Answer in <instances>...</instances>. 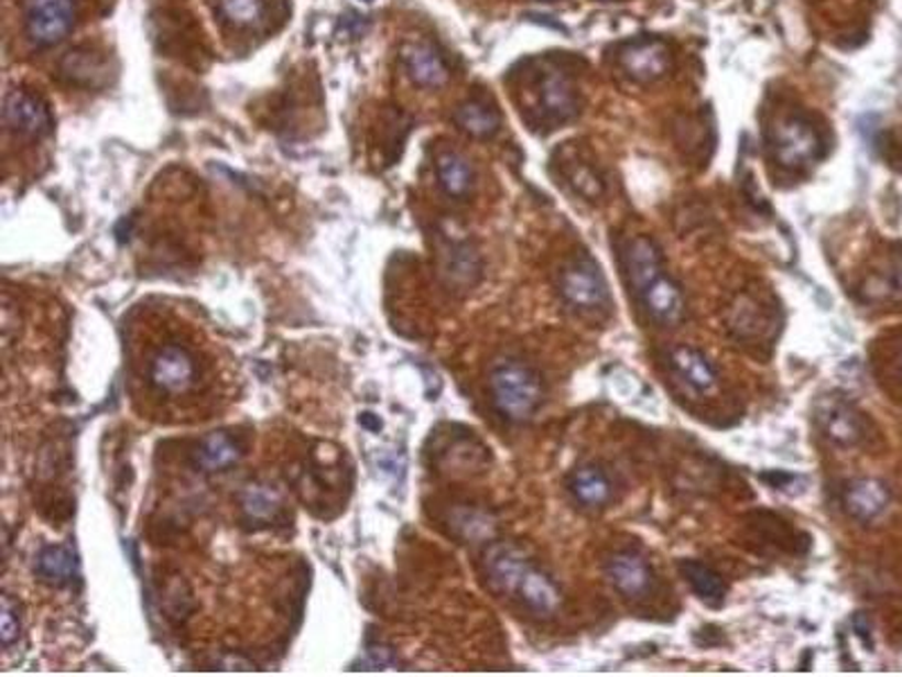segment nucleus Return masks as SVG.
<instances>
[{"mask_svg": "<svg viewBox=\"0 0 902 677\" xmlns=\"http://www.w3.org/2000/svg\"><path fill=\"white\" fill-rule=\"evenodd\" d=\"M495 410L510 423L531 421L544 400L540 375L519 359H503L490 373Z\"/></svg>", "mask_w": 902, "mask_h": 677, "instance_id": "f257e3e1", "label": "nucleus"}, {"mask_svg": "<svg viewBox=\"0 0 902 677\" xmlns=\"http://www.w3.org/2000/svg\"><path fill=\"white\" fill-rule=\"evenodd\" d=\"M150 384L163 395H187L199 384L197 354L183 343H163L150 359Z\"/></svg>", "mask_w": 902, "mask_h": 677, "instance_id": "f03ea898", "label": "nucleus"}, {"mask_svg": "<svg viewBox=\"0 0 902 677\" xmlns=\"http://www.w3.org/2000/svg\"><path fill=\"white\" fill-rule=\"evenodd\" d=\"M559 294L576 309H598L607 303L609 290L600 266L589 255H576L559 271Z\"/></svg>", "mask_w": 902, "mask_h": 677, "instance_id": "7ed1b4c3", "label": "nucleus"}, {"mask_svg": "<svg viewBox=\"0 0 902 677\" xmlns=\"http://www.w3.org/2000/svg\"><path fill=\"white\" fill-rule=\"evenodd\" d=\"M75 14L77 0H25V32L32 43L51 48L73 30Z\"/></svg>", "mask_w": 902, "mask_h": 677, "instance_id": "20e7f679", "label": "nucleus"}, {"mask_svg": "<svg viewBox=\"0 0 902 677\" xmlns=\"http://www.w3.org/2000/svg\"><path fill=\"white\" fill-rule=\"evenodd\" d=\"M817 131L801 118H787L772 129V152L781 167L798 170L819 154Z\"/></svg>", "mask_w": 902, "mask_h": 677, "instance_id": "39448f33", "label": "nucleus"}, {"mask_svg": "<svg viewBox=\"0 0 902 677\" xmlns=\"http://www.w3.org/2000/svg\"><path fill=\"white\" fill-rule=\"evenodd\" d=\"M531 567L529 556L510 542H497L483 556L486 578L492 590L503 597H517L519 585Z\"/></svg>", "mask_w": 902, "mask_h": 677, "instance_id": "423d86ee", "label": "nucleus"}, {"mask_svg": "<svg viewBox=\"0 0 902 677\" xmlns=\"http://www.w3.org/2000/svg\"><path fill=\"white\" fill-rule=\"evenodd\" d=\"M817 425L824 436L839 445L852 447L862 440V421L852 406L835 395H826L817 402Z\"/></svg>", "mask_w": 902, "mask_h": 677, "instance_id": "0eeeda50", "label": "nucleus"}, {"mask_svg": "<svg viewBox=\"0 0 902 677\" xmlns=\"http://www.w3.org/2000/svg\"><path fill=\"white\" fill-rule=\"evenodd\" d=\"M3 120L14 133L30 135V139H41V135H47L53 129L51 111H47L41 100L25 94V90H10L6 96Z\"/></svg>", "mask_w": 902, "mask_h": 677, "instance_id": "6e6552de", "label": "nucleus"}, {"mask_svg": "<svg viewBox=\"0 0 902 677\" xmlns=\"http://www.w3.org/2000/svg\"><path fill=\"white\" fill-rule=\"evenodd\" d=\"M623 70L637 81H654L671 70L673 57L669 45L663 41H634L628 43L619 55Z\"/></svg>", "mask_w": 902, "mask_h": 677, "instance_id": "1a4fd4ad", "label": "nucleus"}, {"mask_svg": "<svg viewBox=\"0 0 902 677\" xmlns=\"http://www.w3.org/2000/svg\"><path fill=\"white\" fill-rule=\"evenodd\" d=\"M889 488L878 479H852L841 490L844 511L858 522H876L889 509Z\"/></svg>", "mask_w": 902, "mask_h": 677, "instance_id": "9d476101", "label": "nucleus"}, {"mask_svg": "<svg viewBox=\"0 0 902 677\" xmlns=\"http://www.w3.org/2000/svg\"><path fill=\"white\" fill-rule=\"evenodd\" d=\"M540 107L551 124H562L578 116V94L566 73L551 68L540 81Z\"/></svg>", "mask_w": 902, "mask_h": 677, "instance_id": "9b49d317", "label": "nucleus"}, {"mask_svg": "<svg viewBox=\"0 0 902 677\" xmlns=\"http://www.w3.org/2000/svg\"><path fill=\"white\" fill-rule=\"evenodd\" d=\"M607 576L616 592H621L628 599H639L650 592L652 587V569L648 560L634 552H619L607 560Z\"/></svg>", "mask_w": 902, "mask_h": 677, "instance_id": "f8f14e48", "label": "nucleus"}, {"mask_svg": "<svg viewBox=\"0 0 902 677\" xmlns=\"http://www.w3.org/2000/svg\"><path fill=\"white\" fill-rule=\"evenodd\" d=\"M623 269L630 287L637 294H641L654 279L663 274L661 253L656 244L645 236L630 240L623 249Z\"/></svg>", "mask_w": 902, "mask_h": 677, "instance_id": "ddd939ff", "label": "nucleus"}, {"mask_svg": "<svg viewBox=\"0 0 902 677\" xmlns=\"http://www.w3.org/2000/svg\"><path fill=\"white\" fill-rule=\"evenodd\" d=\"M639 298L643 301L645 309L652 314V319L666 326H675L682 321L686 303H684V292L680 285L669 279L666 274H661L654 279L641 294Z\"/></svg>", "mask_w": 902, "mask_h": 677, "instance_id": "4468645a", "label": "nucleus"}, {"mask_svg": "<svg viewBox=\"0 0 902 677\" xmlns=\"http://www.w3.org/2000/svg\"><path fill=\"white\" fill-rule=\"evenodd\" d=\"M402 62L417 86L424 88H441L449 81V68L445 66L443 57L424 43H411L402 48Z\"/></svg>", "mask_w": 902, "mask_h": 677, "instance_id": "2eb2a0df", "label": "nucleus"}, {"mask_svg": "<svg viewBox=\"0 0 902 677\" xmlns=\"http://www.w3.org/2000/svg\"><path fill=\"white\" fill-rule=\"evenodd\" d=\"M517 599L537 616H553L562 605L559 587L551 576H546L535 565L526 571L524 580H521Z\"/></svg>", "mask_w": 902, "mask_h": 677, "instance_id": "dca6fc26", "label": "nucleus"}, {"mask_svg": "<svg viewBox=\"0 0 902 677\" xmlns=\"http://www.w3.org/2000/svg\"><path fill=\"white\" fill-rule=\"evenodd\" d=\"M671 367L675 373L695 391L710 393L718 389V371L710 364L708 357L691 346H677L671 352Z\"/></svg>", "mask_w": 902, "mask_h": 677, "instance_id": "f3484780", "label": "nucleus"}, {"mask_svg": "<svg viewBox=\"0 0 902 677\" xmlns=\"http://www.w3.org/2000/svg\"><path fill=\"white\" fill-rule=\"evenodd\" d=\"M242 447L230 434L213 432L195 449V463L204 472H224L242 459Z\"/></svg>", "mask_w": 902, "mask_h": 677, "instance_id": "a211bd4d", "label": "nucleus"}, {"mask_svg": "<svg viewBox=\"0 0 902 677\" xmlns=\"http://www.w3.org/2000/svg\"><path fill=\"white\" fill-rule=\"evenodd\" d=\"M568 490L576 496L583 506L598 509L611 500V481L609 477L596 466L578 468L572 479H568Z\"/></svg>", "mask_w": 902, "mask_h": 677, "instance_id": "6ab92c4d", "label": "nucleus"}, {"mask_svg": "<svg viewBox=\"0 0 902 677\" xmlns=\"http://www.w3.org/2000/svg\"><path fill=\"white\" fill-rule=\"evenodd\" d=\"M680 569H682V576L686 578V582L691 585V590H693L704 603L720 605V603L725 601L727 587H725L722 576H720L716 569L706 567V565L699 563V560H684V563L680 565Z\"/></svg>", "mask_w": 902, "mask_h": 677, "instance_id": "aec40b11", "label": "nucleus"}, {"mask_svg": "<svg viewBox=\"0 0 902 677\" xmlns=\"http://www.w3.org/2000/svg\"><path fill=\"white\" fill-rule=\"evenodd\" d=\"M240 504L251 522H273L282 511V496L273 485L249 483L240 494Z\"/></svg>", "mask_w": 902, "mask_h": 677, "instance_id": "412c9836", "label": "nucleus"}, {"mask_svg": "<svg viewBox=\"0 0 902 677\" xmlns=\"http://www.w3.org/2000/svg\"><path fill=\"white\" fill-rule=\"evenodd\" d=\"M436 170H438L441 186H443V190H445L449 197L463 199V197H467V195L471 193L474 172H471L469 163H467L463 156H458V154H454V152L443 154V156L438 159Z\"/></svg>", "mask_w": 902, "mask_h": 677, "instance_id": "4be33fe9", "label": "nucleus"}, {"mask_svg": "<svg viewBox=\"0 0 902 677\" xmlns=\"http://www.w3.org/2000/svg\"><path fill=\"white\" fill-rule=\"evenodd\" d=\"M456 124L474 135V139H492V135L499 131L501 127V118L497 111H492L490 107L481 105V102H465L456 109L454 113Z\"/></svg>", "mask_w": 902, "mask_h": 677, "instance_id": "5701e85b", "label": "nucleus"}, {"mask_svg": "<svg viewBox=\"0 0 902 677\" xmlns=\"http://www.w3.org/2000/svg\"><path fill=\"white\" fill-rule=\"evenodd\" d=\"M36 574L51 585H68L75 576V556L66 547H45L36 558Z\"/></svg>", "mask_w": 902, "mask_h": 677, "instance_id": "b1692460", "label": "nucleus"}, {"mask_svg": "<svg viewBox=\"0 0 902 677\" xmlns=\"http://www.w3.org/2000/svg\"><path fill=\"white\" fill-rule=\"evenodd\" d=\"M479 271H481L479 255L474 253L467 244L452 247L447 264H445V274L449 276L454 285H460V287L474 285L479 279Z\"/></svg>", "mask_w": 902, "mask_h": 677, "instance_id": "393cba45", "label": "nucleus"}, {"mask_svg": "<svg viewBox=\"0 0 902 677\" xmlns=\"http://www.w3.org/2000/svg\"><path fill=\"white\" fill-rule=\"evenodd\" d=\"M219 17L235 28H249L262 21L264 0H219Z\"/></svg>", "mask_w": 902, "mask_h": 677, "instance_id": "a878e982", "label": "nucleus"}, {"mask_svg": "<svg viewBox=\"0 0 902 677\" xmlns=\"http://www.w3.org/2000/svg\"><path fill=\"white\" fill-rule=\"evenodd\" d=\"M452 524H454V528H458V533L463 537H469V539H481V537L490 535V531H492L488 515L474 511V509H460L452 517Z\"/></svg>", "mask_w": 902, "mask_h": 677, "instance_id": "bb28decb", "label": "nucleus"}, {"mask_svg": "<svg viewBox=\"0 0 902 677\" xmlns=\"http://www.w3.org/2000/svg\"><path fill=\"white\" fill-rule=\"evenodd\" d=\"M21 635V616H19V603L12 601L10 594L3 597V605H0V642L6 648H10Z\"/></svg>", "mask_w": 902, "mask_h": 677, "instance_id": "cd10ccee", "label": "nucleus"}, {"mask_svg": "<svg viewBox=\"0 0 902 677\" xmlns=\"http://www.w3.org/2000/svg\"><path fill=\"white\" fill-rule=\"evenodd\" d=\"M568 184H572L587 199H598L602 195L600 178L589 167H583V165L568 174Z\"/></svg>", "mask_w": 902, "mask_h": 677, "instance_id": "c85d7f7f", "label": "nucleus"}, {"mask_svg": "<svg viewBox=\"0 0 902 677\" xmlns=\"http://www.w3.org/2000/svg\"><path fill=\"white\" fill-rule=\"evenodd\" d=\"M391 664H395L391 651H387V648H370L368 651V666L379 668V666H391Z\"/></svg>", "mask_w": 902, "mask_h": 677, "instance_id": "c756f323", "label": "nucleus"}, {"mask_svg": "<svg viewBox=\"0 0 902 677\" xmlns=\"http://www.w3.org/2000/svg\"><path fill=\"white\" fill-rule=\"evenodd\" d=\"M900 373H902V354H900Z\"/></svg>", "mask_w": 902, "mask_h": 677, "instance_id": "7c9ffc66", "label": "nucleus"}, {"mask_svg": "<svg viewBox=\"0 0 902 677\" xmlns=\"http://www.w3.org/2000/svg\"><path fill=\"white\" fill-rule=\"evenodd\" d=\"M366 3H370V0H366Z\"/></svg>", "mask_w": 902, "mask_h": 677, "instance_id": "2f4dec72", "label": "nucleus"}]
</instances>
